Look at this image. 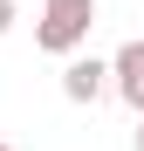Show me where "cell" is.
Returning <instances> with one entry per match:
<instances>
[{
  "instance_id": "3957f363",
  "label": "cell",
  "mask_w": 144,
  "mask_h": 151,
  "mask_svg": "<svg viewBox=\"0 0 144 151\" xmlns=\"http://www.w3.org/2000/svg\"><path fill=\"white\" fill-rule=\"evenodd\" d=\"M110 89L144 117V41H124V48L110 55Z\"/></svg>"
},
{
  "instance_id": "5b68a950",
  "label": "cell",
  "mask_w": 144,
  "mask_h": 151,
  "mask_svg": "<svg viewBox=\"0 0 144 151\" xmlns=\"http://www.w3.org/2000/svg\"><path fill=\"white\" fill-rule=\"evenodd\" d=\"M130 151H144V117H137V137H130Z\"/></svg>"
},
{
  "instance_id": "277c9868",
  "label": "cell",
  "mask_w": 144,
  "mask_h": 151,
  "mask_svg": "<svg viewBox=\"0 0 144 151\" xmlns=\"http://www.w3.org/2000/svg\"><path fill=\"white\" fill-rule=\"evenodd\" d=\"M14 28V0H0V35H7Z\"/></svg>"
},
{
  "instance_id": "8992f818",
  "label": "cell",
  "mask_w": 144,
  "mask_h": 151,
  "mask_svg": "<svg viewBox=\"0 0 144 151\" xmlns=\"http://www.w3.org/2000/svg\"><path fill=\"white\" fill-rule=\"evenodd\" d=\"M0 151H14V144H0Z\"/></svg>"
},
{
  "instance_id": "7a4b0ae2",
  "label": "cell",
  "mask_w": 144,
  "mask_h": 151,
  "mask_svg": "<svg viewBox=\"0 0 144 151\" xmlns=\"http://www.w3.org/2000/svg\"><path fill=\"white\" fill-rule=\"evenodd\" d=\"M103 89H110V62H96V55H62V96H69V103H96Z\"/></svg>"
},
{
  "instance_id": "6da1fadb",
  "label": "cell",
  "mask_w": 144,
  "mask_h": 151,
  "mask_svg": "<svg viewBox=\"0 0 144 151\" xmlns=\"http://www.w3.org/2000/svg\"><path fill=\"white\" fill-rule=\"evenodd\" d=\"M96 28V0H48L41 7V28H34V48L48 55H76Z\"/></svg>"
}]
</instances>
